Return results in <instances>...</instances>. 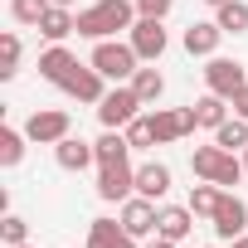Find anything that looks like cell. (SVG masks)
<instances>
[{
	"instance_id": "d4e9b609",
	"label": "cell",
	"mask_w": 248,
	"mask_h": 248,
	"mask_svg": "<svg viewBox=\"0 0 248 248\" xmlns=\"http://www.w3.org/2000/svg\"><path fill=\"white\" fill-rule=\"evenodd\" d=\"M25 141H30L25 127H20V132H15V127H0V166H5V170L25 161Z\"/></svg>"
},
{
	"instance_id": "ffe728a7",
	"label": "cell",
	"mask_w": 248,
	"mask_h": 248,
	"mask_svg": "<svg viewBox=\"0 0 248 248\" xmlns=\"http://www.w3.org/2000/svg\"><path fill=\"white\" fill-rule=\"evenodd\" d=\"M195 122H200V127H224V122H229V97H219V93H204L200 102H195Z\"/></svg>"
},
{
	"instance_id": "836d02e7",
	"label": "cell",
	"mask_w": 248,
	"mask_h": 248,
	"mask_svg": "<svg viewBox=\"0 0 248 248\" xmlns=\"http://www.w3.org/2000/svg\"><path fill=\"white\" fill-rule=\"evenodd\" d=\"M151 248H175V238H161V233H156V238H151Z\"/></svg>"
},
{
	"instance_id": "4316f807",
	"label": "cell",
	"mask_w": 248,
	"mask_h": 248,
	"mask_svg": "<svg viewBox=\"0 0 248 248\" xmlns=\"http://www.w3.org/2000/svg\"><path fill=\"white\" fill-rule=\"evenodd\" d=\"M122 233H127L122 219H93V224H88V248H112Z\"/></svg>"
},
{
	"instance_id": "8fae6325",
	"label": "cell",
	"mask_w": 248,
	"mask_h": 248,
	"mask_svg": "<svg viewBox=\"0 0 248 248\" xmlns=\"http://www.w3.org/2000/svg\"><path fill=\"white\" fill-rule=\"evenodd\" d=\"M156 219H161L156 200H146V195L122 200V229H127L132 238H146V233H156Z\"/></svg>"
},
{
	"instance_id": "603a6c76",
	"label": "cell",
	"mask_w": 248,
	"mask_h": 248,
	"mask_svg": "<svg viewBox=\"0 0 248 248\" xmlns=\"http://www.w3.org/2000/svg\"><path fill=\"white\" fill-rule=\"evenodd\" d=\"M127 83L137 88V97H141L146 107H151V102H161V93H166V78H161L156 68H137V73H132Z\"/></svg>"
},
{
	"instance_id": "7402d4cb",
	"label": "cell",
	"mask_w": 248,
	"mask_h": 248,
	"mask_svg": "<svg viewBox=\"0 0 248 248\" xmlns=\"http://www.w3.org/2000/svg\"><path fill=\"white\" fill-rule=\"evenodd\" d=\"M214 141H219L224 151H233V156L248 151V122H243V117H229L224 127H214Z\"/></svg>"
},
{
	"instance_id": "3957f363",
	"label": "cell",
	"mask_w": 248,
	"mask_h": 248,
	"mask_svg": "<svg viewBox=\"0 0 248 248\" xmlns=\"http://www.w3.org/2000/svg\"><path fill=\"white\" fill-rule=\"evenodd\" d=\"M102 78H112V83H122V78H132L137 68H141V59H137V49L132 44H122V39H97V49H93V59H88Z\"/></svg>"
},
{
	"instance_id": "8992f818",
	"label": "cell",
	"mask_w": 248,
	"mask_h": 248,
	"mask_svg": "<svg viewBox=\"0 0 248 248\" xmlns=\"http://www.w3.org/2000/svg\"><path fill=\"white\" fill-rule=\"evenodd\" d=\"M127 34H132L127 44L137 49V59H141V63H156V59L166 54V44H170V34H166V25H161L156 15H141V20H137Z\"/></svg>"
},
{
	"instance_id": "277c9868",
	"label": "cell",
	"mask_w": 248,
	"mask_h": 248,
	"mask_svg": "<svg viewBox=\"0 0 248 248\" xmlns=\"http://www.w3.org/2000/svg\"><path fill=\"white\" fill-rule=\"evenodd\" d=\"M141 107H146V102L137 97L132 83H127V88H112V93L97 102V122H102V127H112V132H122L132 117H141Z\"/></svg>"
},
{
	"instance_id": "d6a6232c",
	"label": "cell",
	"mask_w": 248,
	"mask_h": 248,
	"mask_svg": "<svg viewBox=\"0 0 248 248\" xmlns=\"http://www.w3.org/2000/svg\"><path fill=\"white\" fill-rule=\"evenodd\" d=\"M112 248H137V238H132V233H122V238H117Z\"/></svg>"
},
{
	"instance_id": "d6986e66",
	"label": "cell",
	"mask_w": 248,
	"mask_h": 248,
	"mask_svg": "<svg viewBox=\"0 0 248 248\" xmlns=\"http://www.w3.org/2000/svg\"><path fill=\"white\" fill-rule=\"evenodd\" d=\"M93 151H97V166H112V161H127V151H132V141H127V132H102L97 141H93Z\"/></svg>"
},
{
	"instance_id": "9c48e42d",
	"label": "cell",
	"mask_w": 248,
	"mask_h": 248,
	"mask_svg": "<svg viewBox=\"0 0 248 248\" xmlns=\"http://www.w3.org/2000/svg\"><path fill=\"white\" fill-rule=\"evenodd\" d=\"M214 233H219L224 243H233V238L248 233V204H243L238 195H229V190H224V200H219V209H214Z\"/></svg>"
},
{
	"instance_id": "ac0fdd59",
	"label": "cell",
	"mask_w": 248,
	"mask_h": 248,
	"mask_svg": "<svg viewBox=\"0 0 248 248\" xmlns=\"http://www.w3.org/2000/svg\"><path fill=\"white\" fill-rule=\"evenodd\" d=\"M73 63H78V59H73L63 44H49V49L39 54V78H49V83H63V78L73 73Z\"/></svg>"
},
{
	"instance_id": "484cf974",
	"label": "cell",
	"mask_w": 248,
	"mask_h": 248,
	"mask_svg": "<svg viewBox=\"0 0 248 248\" xmlns=\"http://www.w3.org/2000/svg\"><path fill=\"white\" fill-rule=\"evenodd\" d=\"M122 132H127L132 151H146V146H161V141H156V122H151V112L132 117V122H127V127H122Z\"/></svg>"
},
{
	"instance_id": "d590c367",
	"label": "cell",
	"mask_w": 248,
	"mask_h": 248,
	"mask_svg": "<svg viewBox=\"0 0 248 248\" xmlns=\"http://www.w3.org/2000/svg\"><path fill=\"white\" fill-rule=\"evenodd\" d=\"M49 5H63V10H68V5H73V0H49Z\"/></svg>"
},
{
	"instance_id": "5bb4252c",
	"label": "cell",
	"mask_w": 248,
	"mask_h": 248,
	"mask_svg": "<svg viewBox=\"0 0 248 248\" xmlns=\"http://www.w3.org/2000/svg\"><path fill=\"white\" fill-rule=\"evenodd\" d=\"M137 195H146V200H166V195H170V166H161V161L137 166Z\"/></svg>"
},
{
	"instance_id": "1f68e13d",
	"label": "cell",
	"mask_w": 248,
	"mask_h": 248,
	"mask_svg": "<svg viewBox=\"0 0 248 248\" xmlns=\"http://www.w3.org/2000/svg\"><path fill=\"white\" fill-rule=\"evenodd\" d=\"M229 107H233V117H243V122H248V88H238V93L229 97Z\"/></svg>"
},
{
	"instance_id": "7a4b0ae2",
	"label": "cell",
	"mask_w": 248,
	"mask_h": 248,
	"mask_svg": "<svg viewBox=\"0 0 248 248\" xmlns=\"http://www.w3.org/2000/svg\"><path fill=\"white\" fill-rule=\"evenodd\" d=\"M190 170H195L200 180L224 185V190H229V185H238V180L248 175V170H243V161H238L233 151H224L219 141H214V146H195V151H190Z\"/></svg>"
},
{
	"instance_id": "30bf717a",
	"label": "cell",
	"mask_w": 248,
	"mask_h": 248,
	"mask_svg": "<svg viewBox=\"0 0 248 248\" xmlns=\"http://www.w3.org/2000/svg\"><path fill=\"white\" fill-rule=\"evenodd\" d=\"M151 122H156V141L166 146V141H180V137H190L200 122H195V107H156L151 112Z\"/></svg>"
},
{
	"instance_id": "4dcf8cb0",
	"label": "cell",
	"mask_w": 248,
	"mask_h": 248,
	"mask_svg": "<svg viewBox=\"0 0 248 248\" xmlns=\"http://www.w3.org/2000/svg\"><path fill=\"white\" fill-rule=\"evenodd\" d=\"M170 5H175V0H137V15H156V20H166Z\"/></svg>"
},
{
	"instance_id": "e0dca14e",
	"label": "cell",
	"mask_w": 248,
	"mask_h": 248,
	"mask_svg": "<svg viewBox=\"0 0 248 248\" xmlns=\"http://www.w3.org/2000/svg\"><path fill=\"white\" fill-rule=\"evenodd\" d=\"M54 156H59V166H63V170H88V166L97 161L93 141H78V137H63V141L54 146Z\"/></svg>"
},
{
	"instance_id": "8d00e7d4",
	"label": "cell",
	"mask_w": 248,
	"mask_h": 248,
	"mask_svg": "<svg viewBox=\"0 0 248 248\" xmlns=\"http://www.w3.org/2000/svg\"><path fill=\"white\" fill-rule=\"evenodd\" d=\"M204 5H214V10H219V5H224V0H204Z\"/></svg>"
},
{
	"instance_id": "7c38bea8",
	"label": "cell",
	"mask_w": 248,
	"mask_h": 248,
	"mask_svg": "<svg viewBox=\"0 0 248 248\" xmlns=\"http://www.w3.org/2000/svg\"><path fill=\"white\" fill-rule=\"evenodd\" d=\"M102 83H107V78H102L93 63H73V73H68L59 88H63L68 97H78V102H102V97H107V88H102Z\"/></svg>"
},
{
	"instance_id": "f35d334b",
	"label": "cell",
	"mask_w": 248,
	"mask_h": 248,
	"mask_svg": "<svg viewBox=\"0 0 248 248\" xmlns=\"http://www.w3.org/2000/svg\"><path fill=\"white\" fill-rule=\"evenodd\" d=\"M15 248H30V243H15Z\"/></svg>"
},
{
	"instance_id": "4fadbf2b",
	"label": "cell",
	"mask_w": 248,
	"mask_h": 248,
	"mask_svg": "<svg viewBox=\"0 0 248 248\" xmlns=\"http://www.w3.org/2000/svg\"><path fill=\"white\" fill-rule=\"evenodd\" d=\"M219 39H224V30L214 25V20H195L190 30H185V54L190 59H214V49H219Z\"/></svg>"
},
{
	"instance_id": "ba28073f",
	"label": "cell",
	"mask_w": 248,
	"mask_h": 248,
	"mask_svg": "<svg viewBox=\"0 0 248 248\" xmlns=\"http://www.w3.org/2000/svg\"><path fill=\"white\" fill-rule=\"evenodd\" d=\"M204 83H209V93H219V97H233L238 88H248V73H243V63L238 59H209V68H204Z\"/></svg>"
},
{
	"instance_id": "52a82bcc",
	"label": "cell",
	"mask_w": 248,
	"mask_h": 248,
	"mask_svg": "<svg viewBox=\"0 0 248 248\" xmlns=\"http://www.w3.org/2000/svg\"><path fill=\"white\" fill-rule=\"evenodd\" d=\"M97 195L107 204H122V200H132L137 195V170L127 161H112V166H97Z\"/></svg>"
},
{
	"instance_id": "2e32d148",
	"label": "cell",
	"mask_w": 248,
	"mask_h": 248,
	"mask_svg": "<svg viewBox=\"0 0 248 248\" xmlns=\"http://www.w3.org/2000/svg\"><path fill=\"white\" fill-rule=\"evenodd\" d=\"M73 30H78V15H73V10H63V5H49V10H44V20H39V34H44L49 44H63Z\"/></svg>"
},
{
	"instance_id": "f1b7e54d",
	"label": "cell",
	"mask_w": 248,
	"mask_h": 248,
	"mask_svg": "<svg viewBox=\"0 0 248 248\" xmlns=\"http://www.w3.org/2000/svg\"><path fill=\"white\" fill-rule=\"evenodd\" d=\"M44 10H49V0H10V15H15V25H34V30H39Z\"/></svg>"
},
{
	"instance_id": "e575fe53",
	"label": "cell",
	"mask_w": 248,
	"mask_h": 248,
	"mask_svg": "<svg viewBox=\"0 0 248 248\" xmlns=\"http://www.w3.org/2000/svg\"><path fill=\"white\" fill-rule=\"evenodd\" d=\"M229 248H248V233H243V238H233V243H229Z\"/></svg>"
},
{
	"instance_id": "6da1fadb",
	"label": "cell",
	"mask_w": 248,
	"mask_h": 248,
	"mask_svg": "<svg viewBox=\"0 0 248 248\" xmlns=\"http://www.w3.org/2000/svg\"><path fill=\"white\" fill-rule=\"evenodd\" d=\"M137 0H97V5L78 10V34L83 39H112L117 30H132L137 20Z\"/></svg>"
},
{
	"instance_id": "f546056e",
	"label": "cell",
	"mask_w": 248,
	"mask_h": 248,
	"mask_svg": "<svg viewBox=\"0 0 248 248\" xmlns=\"http://www.w3.org/2000/svg\"><path fill=\"white\" fill-rule=\"evenodd\" d=\"M0 238H5V248H15V243H30V224H25L20 214H10V209H5V219H0Z\"/></svg>"
},
{
	"instance_id": "9a60e30c",
	"label": "cell",
	"mask_w": 248,
	"mask_h": 248,
	"mask_svg": "<svg viewBox=\"0 0 248 248\" xmlns=\"http://www.w3.org/2000/svg\"><path fill=\"white\" fill-rule=\"evenodd\" d=\"M190 229H195V209H190V204H166L161 219H156V233H161V238H175V243L190 238Z\"/></svg>"
},
{
	"instance_id": "cb8c5ba5",
	"label": "cell",
	"mask_w": 248,
	"mask_h": 248,
	"mask_svg": "<svg viewBox=\"0 0 248 248\" xmlns=\"http://www.w3.org/2000/svg\"><path fill=\"white\" fill-rule=\"evenodd\" d=\"M219 200H224V185H214V180L195 185V190H190V209H195V219H200V214H204V219H214Z\"/></svg>"
},
{
	"instance_id": "83f0119b",
	"label": "cell",
	"mask_w": 248,
	"mask_h": 248,
	"mask_svg": "<svg viewBox=\"0 0 248 248\" xmlns=\"http://www.w3.org/2000/svg\"><path fill=\"white\" fill-rule=\"evenodd\" d=\"M20 54H25L20 34H0V78H15L20 73Z\"/></svg>"
},
{
	"instance_id": "5b68a950",
	"label": "cell",
	"mask_w": 248,
	"mask_h": 248,
	"mask_svg": "<svg viewBox=\"0 0 248 248\" xmlns=\"http://www.w3.org/2000/svg\"><path fill=\"white\" fill-rule=\"evenodd\" d=\"M25 137H30L34 146H59L63 137H73V122H68L63 107H44V112H30Z\"/></svg>"
},
{
	"instance_id": "44dd1931",
	"label": "cell",
	"mask_w": 248,
	"mask_h": 248,
	"mask_svg": "<svg viewBox=\"0 0 248 248\" xmlns=\"http://www.w3.org/2000/svg\"><path fill=\"white\" fill-rule=\"evenodd\" d=\"M214 25L224 34H248V0H224L214 10Z\"/></svg>"
},
{
	"instance_id": "74e56055",
	"label": "cell",
	"mask_w": 248,
	"mask_h": 248,
	"mask_svg": "<svg viewBox=\"0 0 248 248\" xmlns=\"http://www.w3.org/2000/svg\"><path fill=\"white\" fill-rule=\"evenodd\" d=\"M243 170H248V151H243Z\"/></svg>"
}]
</instances>
